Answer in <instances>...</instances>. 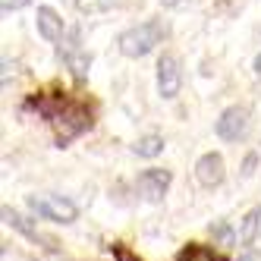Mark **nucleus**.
<instances>
[{
	"label": "nucleus",
	"instance_id": "nucleus-13",
	"mask_svg": "<svg viewBox=\"0 0 261 261\" xmlns=\"http://www.w3.org/2000/svg\"><path fill=\"white\" fill-rule=\"evenodd\" d=\"M133 151H136L139 158H158V154L164 151V139L154 136V133H151V136H142V139L133 145Z\"/></svg>",
	"mask_w": 261,
	"mask_h": 261
},
{
	"label": "nucleus",
	"instance_id": "nucleus-20",
	"mask_svg": "<svg viewBox=\"0 0 261 261\" xmlns=\"http://www.w3.org/2000/svg\"><path fill=\"white\" fill-rule=\"evenodd\" d=\"M10 69H16L10 60H4V85H10ZM13 76H16V72H13Z\"/></svg>",
	"mask_w": 261,
	"mask_h": 261
},
{
	"label": "nucleus",
	"instance_id": "nucleus-1",
	"mask_svg": "<svg viewBox=\"0 0 261 261\" xmlns=\"http://www.w3.org/2000/svg\"><path fill=\"white\" fill-rule=\"evenodd\" d=\"M32 107H38V114L47 117L50 126H57V145H60V148H63L72 136H79L82 129L91 126L88 110H85L82 104H69V101H63V98H57L54 104L44 101V98H38V101H32Z\"/></svg>",
	"mask_w": 261,
	"mask_h": 261
},
{
	"label": "nucleus",
	"instance_id": "nucleus-19",
	"mask_svg": "<svg viewBox=\"0 0 261 261\" xmlns=\"http://www.w3.org/2000/svg\"><path fill=\"white\" fill-rule=\"evenodd\" d=\"M161 4L167 7V10H179V7H186L189 0H161Z\"/></svg>",
	"mask_w": 261,
	"mask_h": 261
},
{
	"label": "nucleus",
	"instance_id": "nucleus-9",
	"mask_svg": "<svg viewBox=\"0 0 261 261\" xmlns=\"http://www.w3.org/2000/svg\"><path fill=\"white\" fill-rule=\"evenodd\" d=\"M38 32H41L44 41H60L63 38V19L57 16V10L38 7Z\"/></svg>",
	"mask_w": 261,
	"mask_h": 261
},
{
	"label": "nucleus",
	"instance_id": "nucleus-7",
	"mask_svg": "<svg viewBox=\"0 0 261 261\" xmlns=\"http://www.w3.org/2000/svg\"><path fill=\"white\" fill-rule=\"evenodd\" d=\"M223 176H227V170H223V158L217 151H208L201 154L195 161V179L204 186V189H214V186L223 182Z\"/></svg>",
	"mask_w": 261,
	"mask_h": 261
},
{
	"label": "nucleus",
	"instance_id": "nucleus-2",
	"mask_svg": "<svg viewBox=\"0 0 261 261\" xmlns=\"http://www.w3.org/2000/svg\"><path fill=\"white\" fill-rule=\"evenodd\" d=\"M164 38H167L164 19H148V22H142V25L126 29L120 38H117V44H120V54H123V57L139 60V57H145V54H151Z\"/></svg>",
	"mask_w": 261,
	"mask_h": 261
},
{
	"label": "nucleus",
	"instance_id": "nucleus-21",
	"mask_svg": "<svg viewBox=\"0 0 261 261\" xmlns=\"http://www.w3.org/2000/svg\"><path fill=\"white\" fill-rule=\"evenodd\" d=\"M255 72H258V79H261V54L255 57Z\"/></svg>",
	"mask_w": 261,
	"mask_h": 261
},
{
	"label": "nucleus",
	"instance_id": "nucleus-11",
	"mask_svg": "<svg viewBox=\"0 0 261 261\" xmlns=\"http://www.w3.org/2000/svg\"><path fill=\"white\" fill-rule=\"evenodd\" d=\"M176 261H230L227 255H220L208 246H198V242H189V246H182V252L176 255Z\"/></svg>",
	"mask_w": 261,
	"mask_h": 261
},
{
	"label": "nucleus",
	"instance_id": "nucleus-18",
	"mask_svg": "<svg viewBox=\"0 0 261 261\" xmlns=\"http://www.w3.org/2000/svg\"><path fill=\"white\" fill-rule=\"evenodd\" d=\"M255 161H258V154H249L246 161H242V173H246V176H252V170H255Z\"/></svg>",
	"mask_w": 261,
	"mask_h": 261
},
{
	"label": "nucleus",
	"instance_id": "nucleus-15",
	"mask_svg": "<svg viewBox=\"0 0 261 261\" xmlns=\"http://www.w3.org/2000/svg\"><path fill=\"white\" fill-rule=\"evenodd\" d=\"M211 233H217V236L223 239V246H233V233H230V227H227V223H214V227H211Z\"/></svg>",
	"mask_w": 261,
	"mask_h": 261
},
{
	"label": "nucleus",
	"instance_id": "nucleus-16",
	"mask_svg": "<svg viewBox=\"0 0 261 261\" xmlns=\"http://www.w3.org/2000/svg\"><path fill=\"white\" fill-rule=\"evenodd\" d=\"M29 0H0V10L4 13H13V10H22Z\"/></svg>",
	"mask_w": 261,
	"mask_h": 261
},
{
	"label": "nucleus",
	"instance_id": "nucleus-8",
	"mask_svg": "<svg viewBox=\"0 0 261 261\" xmlns=\"http://www.w3.org/2000/svg\"><path fill=\"white\" fill-rule=\"evenodd\" d=\"M60 57H63V63L72 69V76H76V82H85V79H88L91 57H88L85 50H79L76 44H69V47H60Z\"/></svg>",
	"mask_w": 261,
	"mask_h": 261
},
{
	"label": "nucleus",
	"instance_id": "nucleus-17",
	"mask_svg": "<svg viewBox=\"0 0 261 261\" xmlns=\"http://www.w3.org/2000/svg\"><path fill=\"white\" fill-rule=\"evenodd\" d=\"M114 258H117V261H136L133 255H129V252H126V249L120 246V242H117V246H114Z\"/></svg>",
	"mask_w": 261,
	"mask_h": 261
},
{
	"label": "nucleus",
	"instance_id": "nucleus-10",
	"mask_svg": "<svg viewBox=\"0 0 261 261\" xmlns=\"http://www.w3.org/2000/svg\"><path fill=\"white\" fill-rule=\"evenodd\" d=\"M258 227H261V208L255 204V208H252L246 217H242V223H239V246H242V249H249L252 242H255Z\"/></svg>",
	"mask_w": 261,
	"mask_h": 261
},
{
	"label": "nucleus",
	"instance_id": "nucleus-14",
	"mask_svg": "<svg viewBox=\"0 0 261 261\" xmlns=\"http://www.w3.org/2000/svg\"><path fill=\"white\" fill-rule=\"evenodd\" d=\"M117 0H76V10L85 16H95V13H107Z\"/></svg>",
	"mask_w": 261,
	"mask_h": 261
},
{
	"label": "nucleus",
	"instance_id": "nucleus-5",
	"mask_svg": "<svg viewBox=\"0 0 261 261\" xmlns=\"http://www.w3.org/2000/svg\"><path fill=\"white\" fill-rule=\"evenodd\" d=\"M182 88V66H179V57L176 54H164L158 60V91L161 98L173 101Z\"/></svg>",
	"mask_w": 261,
	"mask_h": 261
},
{
	"label": "nucleus",
	"instance_id": "nucleus-6",
	"mask_svg": "<svg viewBox=\"0 0 261 261\" xmlns=\"http://www.w3.org/2000/svg\"><path fill=\"white\" fill-rule=\"evenodd\" d=\"M170 170H161V167H151V170H142L139 179H136V189L145 201H164L167 189H170Z\"/></svg>",
	"mask_w": 261,
	"mask_h": 261
},
{
	"label": "nucleus",
	"instance_id": "nucleus-3",
	"mask_svg": "<svg viewBox=\"0 0 261 261\" xmlns=\"http://www.w3.org/2000/svg\"><path fill=\"white\" fill-rule=\"evenodd\" d=\"M29 208L32 214H38L41 220H54V223H72L79 217V208L63 195H54V192H38V195H29Z\"/></svg>",
	"mask_w": 261,
	"mask_h": 261
},
{
	"label": "nucleus",
	"instance_id": "nucleus-22",
	"mask_svg": "<svg viewBox=\"0 0 261 261\" xmlns=\"http://www.w3.org/2000/svg\"><path fill=\"white\" fill-rule=\"evenodd\" d=\"M242 261H258V258H255V255H246V258H242Z\"/></svg>",
	"mask_w": 261,
	"mask_h": 261
},
{
	"label": "nucleus",
	"instance_id": "nucleus-4",
	"mask_svg": "<svg viewBox=\"0 0 261 261\" xmlns=\"http://www.w3.org/2000/svg\"><path fill=\"white\" fill-rule=\"evenodd\" d=\"M217 136L223 139V142H242L249 136V129H252V110L249 107H242V104H236V107H227L223 114L217 117Z\"/></svg>",
	"mask_w": 261,
	"mask_h": 261
},
{
	"label": "nucleus",
	"instance_id": "nucleus-12",
	"mask_svg": "<svg viewBox=\"0 0 261 261\" xmlns=\"http://www.w3.org/2000/svg\"><path fill=\"white\" fill-rule=\"evenodd\" d=\"M0 214H4V220L10 223V227H16V230H19V233H25L29 239H35V242H44V239L38 236V230H35L32 223L25 220V217H19V214H16V211L10 208V204H4V208H0Z\"/></svg>",
	"mask_w": 261,
	"mask_h": 261
}]
</instances>
